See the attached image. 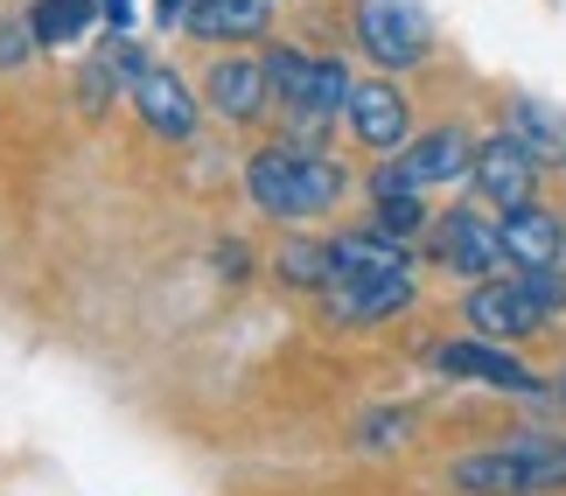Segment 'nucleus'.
I'll return each mask as SVG.
<instances>
[{"label":"nucleus","mask_w":566,"mask_h":496,"mask_svg":"<svg viewBox=\"0 0 566 496\" xmlns=\"http://www.w3.org/2000/svg\"><path fill=\"white\" fill-rule=\"evenodd\" d=\"M406 434H412V413H371V420L357 426V447H378V455H391Z\"/></svg>","instance_id":"aec40b11"},{"label":"nucleus","mask_w":566,"mask_h":496,"mask_svg":"<svg viewBox=\"0 0 566 496\" xmlns=\"http://www.w3.org/2000/svg\"><path fill=\"white\" fill-rule=\"evenodd\" d=\"M469 155H475V140L462 134V126H433V134H412L399 155H385V161H378L371 197H427V189L469 182Z\"/></svg>","instance_id":"39448f33"},{"label":"nucleus","mask_w":566,"mask_h":496,"mask_svg":"<svg viewBox=\"0 0 566 496\" xmlns=\"http://www.w3.org/2000/svg\"><path fill=\"white\" fill-rule=\"evenodd\" d=\"M559 392H566V371H559Z\"/></svg>","instance_id":"393cba45"},{"label":"nucleus","mask_w":566,"mask_h":496,"mask_svg":"<svg viewBox=\"0 0 566 496\" xmlns=\"http://www.w3.org/2000/svg\"><path fill=\"white\" fill-rule=\"evenodd\" d=\"M559 224H566V218H559Z\"/></svg>","instance_id":"a878e982"},{"label":"nucleus","mask_w":566,"mask_h":496,"mask_svg":"<svg viewBox=\"0 0 566 496\" xmlns=\"http://www.w3.org/2000/svg\"><path fill=\"white\" fill-rule=\"evenodd\" d=\"M454 489L462 496H559L566 489V434H511L490 447L454 455Z\"/></svg>","instance_id":"7ed1b4c3"},{"label":"nucleus","mask_w":566,"mask_h":496,"mask_svg":"<svg viewBox=\"0 0 566 496\" xmlns=\"http://www.w3.org/2000/svg\"><path fill=\"white\" fill-rule=\"evenodd\" d=\"M496 239H504V258L517 273H553L559 252H566V224L553 218V210L525 203V210H511V218L496 224Z\"/></svg>","instance_id":"4468645a"},{"label":"nucleus","mask_w":566,"mask_h":496,"mask_svg":"<svg viewBox=\"0 0 566 496\" xmlns=\"http://www.w3.org/2000/svg\"><path fill=\"white\" fill-rule=\"evenodd\" d=\"M357 42L378 71H412L433 50V29L412 0H357Z\"/></svg>","instance_id":"6e6552de"},{"label":"nucleus","mask_w":566,"mask_h":496,"mask_svg":"<svg viewBox=\"0 0 566 496\" xmlns=\"http://www.w3.org/2000/svg\"><path fill=\"white\" fill-rule=\"evenodd\" d=\"M343 189H350V176H343L322 147L280 140V147H259V155L245 161V197L266 210V218H280V224L329 218V210L343 203Z\"/></svg>","instance_id":"f03ea898"},{"label":"nucleus","mask_w":566,"mask_h":496,"mask_svg":"<svg viewBox=\"0 0 566 496\" xmlns=\"http://www.w3.org/2000/svg\"><path fill=\"white\" fill-rule=\"evenodd\" d=\"M511 140L538 168H566V113L546 98H511Z\"/></svg>","instance_id":"dca6fc26"},{"label":"nucleus","mask_w":566,"mask_h":496,"mask_svg":"<svg viewBox=\"0 0 566 496\" xmlns=\"http://www.w3.org/2000/svg\"><path fill=\"white\" fill-rule=\"evenodd\" d=\"M427 252L441 258L448 273L462 279H496V266H504V239H496V224L483 218V210H441V218L427 224Z\"/></svg>","instance_id":"9d476101"},{"label":"nucleus","mask_w":566,"mask_h":496,"mask_svg":"<svg viewBox=\"0 0 566 496\" xmlns=\"http://www.w3.org/2000/svg\"><path fill=\"white\" fill-rule=\"evenodd\" d=\"M155 14L168 21V29H182V21L196 14V0H155Z\"/></svg>","instance_id":"b1692460"},{"label":"nucleus","mask_w":566,"mask_h":496,"mask_svg":"<svg viewBox=\"0 0 566 496\" xmlns=\"http://www.w3.org/2000/svg\"><path fill=\"white\" fill-rule=\"evenodd\" d=\"M182 29L196 42H224V50H238V42L273 29V0H196V14L182 21Z\"/></svg>","instance_id":"2eb2a0df"},{"label":"nucleus","mask_w":566,"mask_h":496,"mask_svg":"<svg viewBox=\"0 0 566 496\" xmlns=\"http://www.w3.org/2000/svg\"><path fill=\"white\" fill-rule=\"evenodd\" d=\"M113 71H119V56H92L84 63V113H105V98H113Z\"/></svg>","instance_id":"4be33fe9"},{"label":"nucleus","mask_w":566,"mask_h":496,"mask_svg":"<svg viewBox=\"0 0 566 496\" xmlns=\"http://www.w3.org/2000/svg\"><path fill=\"white\" fill-rule=\"evenodd\" d=\"M203 98H210L231 126H252L259 113H266V98H273V84H266V56H245V50L217 56V63H210Z\"/></svg>","instance_id":"ddd939ff"},{"label":"nucleus","mask_w":566,"mask_h":496,"mask_svg":"<svg viewBox=\"0 0 566 496\" xmlns=\"http://www.w3.org/2000/svg\"><path fill=\"white\" fill-rule=\"evenodd\" d=\"M420 300V279H412L406 245H391L385 231H336L329 239V287H322V308L350 329H371L391 321Z\"/></svg>","instance_id":"f257e3e1"},{"label":"nucleus","mask_w":566,"mask_h":496,"mask_svg":"<svg viewBox=\"0 0 566 496\" xmlns=\"http://www.w3.org/2000/svg\"><path fill=\"white\" fill-rule=\"evenodd\" d=\"M371 203H378V224L371 231H385L391 245H412L427 231V203L420 197H371Z\"/></svg>","instance_id":"6ab92c4d"},{"label":"nucleus","mask_w":566,"mask_h":496,"mask_svg":"<svg viewBox=\"0 0 566 496\" xmlns=\"http://www.w3.org/2000/svg\"><path fill=\"white\" fill-rule=\"evenodd\" d=\"M462 315H469V329L490 336V342L532 336V329L553 321L546 308H538V294L525 287V273H517V279H475V294H462Z\"/></svg>","instance_id":"f8f14e48"},{"label":"nucleus","mask_w":566,"mask_h":496,"mask_svg":"<svg viewBox=\"0 0 566 496\" xmlns=\"http://www.w3.org/2000/svg\"><path fill=\"white\" fill-rule=\"evenodd\" d=\"M29 29H35L42 50H71V42H84L98 29V0H35Z\"/></svg>","instance_id":"f3484780"},{"label":"nucleus","mask_w":566,"mask_h":496,"mask_svg":"<svg viewBox=\"0 0 566 496\" xmlns=\"http://www.w3.org/2000/svg\"><path fill=\"white\" fill-rule=\"evenodd\" d=\"M343 126H350L357 147H371V155H399L412 140V105H406V92L391 77H350Z\"/></svg>","instance_id":"1a4fd4ad"},{"label":"nucleus","mask_w":566,"mask_h":496,"mask_svg":"<svg viewBox=\"0 0 566 496\" xmlns=\"http://www.w3.org/2000/svg\"><path fill=\"white\" fill-rule=\"evenodd\" d=\"M35 50H42V42H35V29H29V14H21V21H0V71H21Z\"/></svg>","instance_id":"412c9836"},{"label":"nucleus","mask_w":566,"mask_h":496,"mask_svg":"<svg viewBox=\"0 0 566 496\" xmlns=\"http://www.w3.org/2000/svg\"><path fill=\"white\" fill-rule=\"evenodd\" d=\"M280 279L301 287V294H322L329 287V239H294L280 252Z\"/></svg>","instance_id":"a211bd4d"},{"label":"nucleus","mask_w":566,"mask_h":496,"mask_svg":"<svg viewBox=\"0 0 566 496\" xmlns=\"http://www.w3.org/2000/svg\"><path fill=\"white\" fill-rule=\"evenodd\" d=\"M427 363L448 378H469V384H490V392H517V399H546V378L532 371L525 357L496 350L490 336H454V342H427Z\"/></svg>","instance_id":"0eeeda50"},{"label":"nucleus","mask_w":566,"mask_h":496,"mask_svg":"<svg viewBox=\"0 0 566 496\" xmlns=\"http://www.w3.org/2000/svg\"><path fill=\"white\" fill-rule=\"evenodd\" d=\"M469 189H475L490 210H504V218H511V210L532 203L538 161H532L511 134H490V140H475V155H469Z\"/></svg>","instance_id":"9b49d317"},{"label":"nucleus","mask_w":566,"mask_h":496,"mask_svg":"<svg viewBox=\"0 0 566 496\" xmlns=\"http://www.w3.org/2000/svg\"><path fill=\"white\" fill-rule=\"evenodd\" d=\"M119 84H126V98H134V113H140V126L155 140H196V134H203V98L189 92L182 71L119 50Z\"/></svg>","instance_id":"423d86ee"},{"label":"nucleus","mask_w":566,"mask_h":496,"mask_svg":"<svg viewBox=\"0 0 566 496\" xmlns=\"http://www.w3.org/2000/svg\"><path fill=\"white\" fill-rule=\"evenodd\" d=\"M98 21H105V29H134V21H140V0H98Z\"/></svg>","instance_id":"5701e85b"},{"label":"nucleus","mask_w":566,"mask_h":496,"mask_svg":"<svg viewBox=\"0 0 566 496\" xmlns=\"http://www.w3.org/2000/svg\"><path fill=\"white\" fill-rule=\"evenodd\" d=\"M266 84L294 119V134H287L294 147H322L329 119H343V98H350V71L336 56H308V50H287V42L266 50Z\"/></svg>","instance_id":"20e7f679"}]
</instances>
